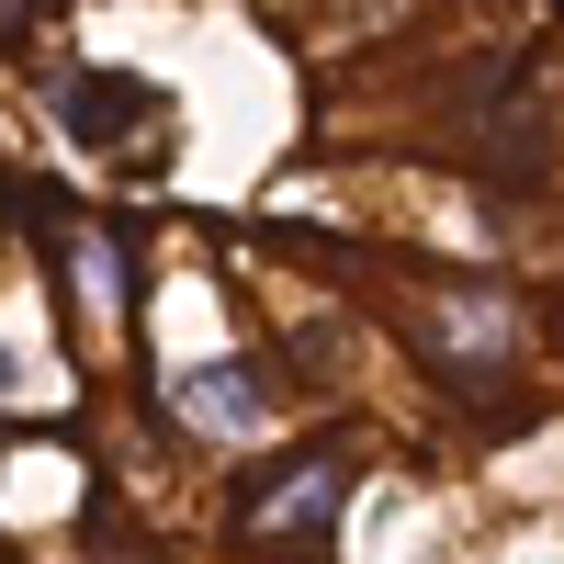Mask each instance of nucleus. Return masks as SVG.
I'll return each mask as SVG.
<instances>
[{"label": "nucleus", "instance_id": "1", "mask_svg": "<svg viewBox=\"0 0 564 564\" xmlns=\"http://www.w3.org/2000/svg\"><path fill=\"white\" fill-rule=\"evenodd\" d=\"M327 520H339V452H305L271 497H249V520H238V531H249V553H305Z\"/></svg>", "mask_w": 564, "mask_h": 564}, {"label": "nucleus", "instance_id": "2", "mask_svg": "<svg viewBox=\"0 0 564 564\" xmlns=\"http://www.w3.org/2000/svg\"><path fill=\"white\" fill-rule=\"evenodd\" d=\"M170 406L193 417V430H260V384H249V372H181Z\"/></svg>", "mask_w": 564, "mask_h": 564}]
</instances>
